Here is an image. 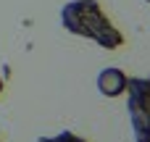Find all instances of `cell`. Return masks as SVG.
Segmentation results:
<instances>
[{
    "instance_id": "obj_4",
    "label": "cell",
    "mask_w": 150,
    "mask_h": 142,
    "mask_svg": "<svg viewBox=\"0 0 150 142\" xmlns=\"http://www.w3.org/2000/svg\"><path fill=\"white\" fill-rule=\"evenodd\" d=\"M37 142H90V140L82 137V134H76V132H71V129H61L53 137H37Z\"/></svg>"
},
{
    "instance_id": "obj_7",
    "label": "cell",
    "mask_w": 150,
    "mask_h": 142,
    "mask_svg": "<svg viewBox=\"0 0 150 142\" xmlns=\"http://www.w3.org/2000/svg\"><path fill=\"white\" fill-rule=\"evenodd\" d=\"M0 142H3V140H0Z\"/></svg>"
},
{
    "instance_id": "obj_1",
    "label": "cell",
    "mask_w": 150,
    "mask_h": 142,
    "mask_svg": "<svg viewBox=\"0 0 150 142\" xmlns=\"http://www.w3.org/2000/svg\"><path fill=\"white\" fill-rule=\"evenodd\" d=\"M61 26L74 34L92 40L103 50H119L127 45L124 32L103 11L100 0H69L61 5Z\"/></svg>"
},
{
    "instance_id": "obj_6",
    "label": "cell",
    "mask_w": 150,
    "mask_h": 142,
    "mask_svg": "<svg viewBox=\"0 0 150 142\" xmlns=\"http://www.w3.org/2000/svg\"><path fill=\"white\" fill-rule=\"evenodd\" d=\"M145 3H150V0H145Z\"/></svg>"
},
{
    "instance_id": "obj_2",
    "label": "cell",
    "mask_w": 150,
    "mask_h": 142,
    "mask_svg": "<svg viewBox=\"0 0 150 142\" xmlns=\"http://www.w3.org/2000/svg\"><path fill=\"white\" fill-rule=\"evenodd\" d=\"M127 113L134 132V142H150V74L129 76L127 87Z\"/></svg>"
},
{
    "instance_id": "obj_5",
    "label": "cell",
    "mask_w": 150,
    "mask_h": 142,
    "mask_svg": "<svg viewBox=\"0 0 150 142\" xmlns=\"http://www.w3.org/2000/svg\"><path fill=\"white\" fill-rule=\"evenodd\" d=\"M3 90H5V82H3V76H0V95H3Z\"/></svg>"
},
{
    "instance_id": "obj_3",
    "label": "cell",
    "mask_w": 150,
    "mask_h": 142,
    "mask_svg": "<svg viewBox=\"0 0 150 142\" xmlns=\"http://www.w3.org/2000/svg\"><path fill=\"white\" fill-rule=\"evenodd\" d=\"M95 87H98V92L103 95V97H121L124 92H127V87H129V76L121 71V69H116V66H105L100 74H98V79H95Z\"/></svg>"
}]
</instances>
